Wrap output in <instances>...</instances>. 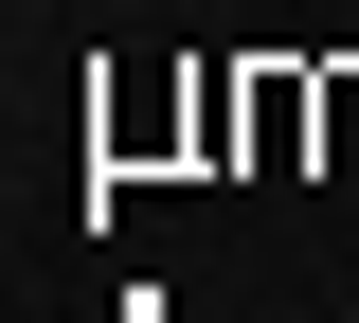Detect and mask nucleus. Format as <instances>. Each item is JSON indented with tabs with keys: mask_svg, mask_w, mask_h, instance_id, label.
Instances as JSON below:
<instances>
[]
</instances>
